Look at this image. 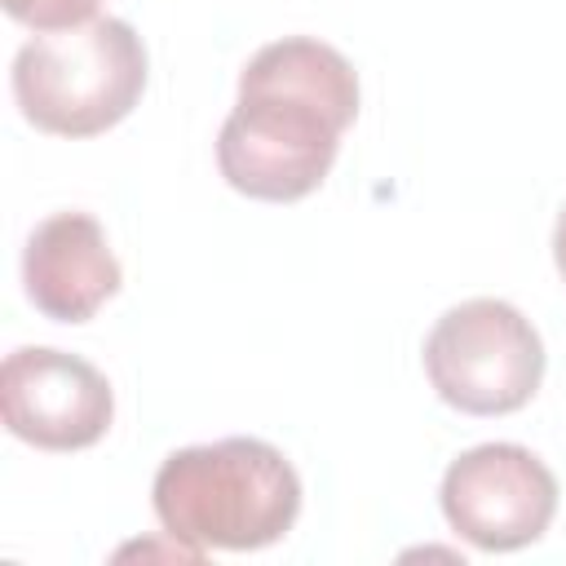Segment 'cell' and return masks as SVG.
I'll return each instance as SVG.
<instances>
[{
    "label": "cell",
    "instance_id": "obj_8",
    "mask_svg": "<svg viewBox=\"0 0 566 566\" xmlns=\"http://www.w3.org/2000/svg\"><path fill=\"white\" fill-rule=\"evenodd\" d=\"M9 18L31 31H62L75 22H88L97 13V0H4Z\"/></svg>",
    "mask_w": 566,
    "mask_h": 566
},
{
    "label": "cell",
    "instance_id": "obj_6",
    "mask_svg": "<svg viewBox=\"0 0 566 566\" xmlns=\"http://www.w3.org/2000/svg\"><path fill=\"white\" fill-rule=\"evenodd\" d=\"M4 429L40 451H84L115 420L111 380L80 354L22 345L0 367Z\"/></svg>",
    "mask_w": 566,
    "mask_h": 566
},
{
    "label": "cell",
    "instance_id": "obj_4",
    "mask_svg": "<svg viewBox=\"0 0 566 566\" xmlns=\"http://www.w3.org/2000/svg\"><path fill=\"white\" fill-rule=\"evenodd\" d=\"M424 376L464 416H509L539 394L544 340L517 305L473 296L451 305L424 336Z\"/></svg>",
    "mask_w": 566,
    "mask_h": 566
},
{
    "label": "cell",
    "instance_id": "obj_3",
    "mask_svg": "<svg viewBox=\"0 0 566 566\" xmlns=\"http://www.w3.org/2000/svg\"><path fill=\"white\" fill-rule=\"evenodd\" d=\"M146 88V44L111 13L62 31H35L13 57V102L27 124L53 137L115 128Z\"/></svg>",
    "mask_w": 566,
    "mask_h": 566
},
{
    "label": "cell",
    "instance_id": "obj_7",
    "mask_svg": "<svg viewBox=\"0 0 566 566\" xmlns=\"http://www.w3.org/2000/svg\"><path fill=\"white\" fill-rule=\"evenodd\" d=\"M27 301L53 323H88L119 292V261L88 212L44 217L22 248Z\"/></svg>",
    "mask_w": 566,
    "mask_h": 566
},
{
    "label": "cell",
    "instance_id": "obj_1",
    "mask_svg": "<svg viewBox=\"0 0 566 566\" xmlns=\"http://www.w3.org/2000/svg\"><path fill=\"white\" fill-rule=\"evenodd\" d=\"M354 119L358 75L349 57L323 40L283 35L239 71V102L217 133V168L248 199H305L332 172Z\"/></svg>",
    "mask_w": 566,
    "mask_h": 566
},
{
    "label": "cell",
    "instance_id": "obj_9",
    "mask_svg": "<svg viewBox=\"0 0 566 566\" xmlns=\"http://www.w3.org/2000/svg\"><path fill=\"white\" fill-rule=\"evenodd\" d=\"M553 261H557V274L566 279V208L557 212V226H553Z\"/></svg>",
    "mask_w": 566,
    "mask_h": 566
},
{
    "label": "cell",
    "instance_id": "obj_2",
    "mask_svg": "<svg viewBox=\"0 0 566 566\" xmlns=\"http://www.w3.org/2000/svg\"><path fill=\"white\" fill-rule=\"evenodd\" d=\"M164 535L199 553H252L279 544L301 513L292 460L261 438H221L172 451L150 486Z\"/></svg>",
    "mask_w": 566,
    "mask_h": 566
},
{
    "label": "cell",
    "instance_id": "obj_5",
    "mask_svg": "<svg viewBox=\"0 0 566 566\" xmlns=\"http://www.w3.org/2000/svg\"><path fill=\"white\" fill-rule=\"evenodd\" d=\"M438 500L460 539L482 553H513L548 531L557 513V478L517 442H482L447 464Z\"/></svg>",
    "mask_w": 566,
    "mask_h": 566
}]
</instances>
